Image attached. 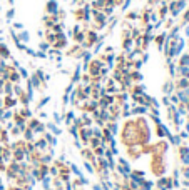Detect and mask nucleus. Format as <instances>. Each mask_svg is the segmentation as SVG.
Returning a JSON list of instances; mask_svg holds the SVG:
<instances>
[{"label":"nucleus","mask_w":189,"mask_h":190,"mask_svg":"<svg viewBox=\"0 0 189 190\" xmlns=\"http://www.w3.org/2000/svg\"><path fill=\"white\" fill-rule=\"evenodd\" d=\"M10 50H9V47H7L5 43H0V59L2 60H9L10 59Z\"/></svg>","instance_id":"nucleus-17"},{"label":"nucleus","mask_w":189,"mask_h":190,"mask_svg":"<svg viewBox=\"0 0 189 190\" xmlns=\"http://www.w3.org/2000/svg\"><path fill=\"white\" fill-rule=\"evenodd\" d=\"M80 157H82V160H84V162H89V163H92L94 160H96V155H94L92 148L87 147V145L80 147Z\"/></svg>","instance_id":"nucleus-10"},{"label":"nucleus","mask_w":189,"mask_h":190,"mask_svg":"<svg viewBox=\"0 0 189 190\" xmlns=\"http://www.w3.org/2000/svg\"><path fill=\"white\" fill-rule=\"evenodd\" d=\"M59 20H57V17H55V14L54 15H49V14H45L44 15V19H42V23H44V27L45 28H50L54 23H57Z\"/></svg>","instance_id":"nucleus-14"},{"label":"nucleus","mask_w":189,"mask_h":190,"mask_svg":"<svg viewBox=\"0 0 189 190\" xmlns=\"http://www.w3.org/2000/svg\"><path fill=\"white\" fill-rule=\"evenodd\" d=\"M9 3H10V5H12V3H14V0H9Z\"/></svg>","instance_id":"nucleus-26"},{"label":"nucleus","mask_w":189,"mask_h":190,"mask_svg":"<svg viewBox=\"0 0 189 190\" xmlns=\"http://www.w3.org/2000/svg\"><path fill=\"white\" fill-rule=\"evenodd\" d=\"M99 32L92 30V28H89V30H85V37H84V42H82V47L85 48V50H89V48H92L94 45L99 42Z\"/></svg>","instance_id":"nucleus-4"},{"label":"nucleus","mask_w":189,"mask_h":190,"mask_svg":"<svg viewBox=\"0 0 189 190\" xmlns=\"http://www.w3.org/2000/svg\"><path fill=\"white\" fill-rule=\"evenodd\" d=\"M117 142L121 147L144 145L154 137L152 122L149 115H129L122 117V122L117 127Z\"/></svg>","instance_id":"nucleus-1"},{"label":"nucleus","mask_w":189,"mask_h":190,"mask_svg":"<svg viewBox=\"0 0 189 190\" xmlns=\"http://www.w3.org/2000/svg\"><path fill=\"white\" fill-rule=\"evenodd\" d=\"M184 7H186V0H171V2L167 3V9H169V14L172 17L179 15Z\"/></svg>","instance_id":"nucleus-6"},{"label":"nucleus","mask_w":189,"mask_h":190,"mask_svg":"<svg viewBox=\"0 0 189 190\" xmlns=\"http://www.w3.org/2000/svg\"><path fill=\"white\" fill-rule=\"evenodd\" d=\"M172 27V19H167L166 23H164V28H171Z\"/></svg>","instance_id":"nucleus-23"},{"label":"nucleus","mask_w":189,"mask_h":190,"mask_svg":"<svg viewBox=\"0 0 189 190\" xmlns=\"http://www.w3.org/2000/svg\"><path fill=\"white\" fill-rule=\"evenodd\" d=\"M167 12H169V9H167V3L159 0V7H157V12H156V15H157V19L161 20V22H162L164 19H166Z\"/></svg>","instance_id":"nucleus-12"},{"label":"nucleus","mask_w":189,"mask_h":190,"mask_svg":"<svg viewBox=\"0 0 189 190\" xmlns=\"http://www.w3.org/2000/svg\"><path fill=\"white\" fill-rule=\"evenodd\" d=\"M129 78H131V82L132 84H141V80H142V73L139 72V70H129Z\"/></svg>","instance_id":"nucleus-15"},{"label":"nucleus","mask_w":189,"mask_h":190,"mask_svg":"<svg viewBox=\"0 0 189 190\" xmlns=\"http://www.w3.org/2000/svg\"><path fill=\"white\" fill-rule=\"evenodd\" d=\"M57 10H59V3H57V0H49V2L45 3V14L54 15Z\"/></svg>","instance_id":"nucleus-13"},{"label":"nucleus","mask_w":189,"mask_h":190,"mask_svg":"<svg viewBox=\"0 0 189 190\" xmlns=\"http://www.w3.org/2000/svg\"><path fill=\"white\" fill-rule=\"evenodd\" d=\"M116 170H117V173H121V175H129L131 165L124 157H116Z\"/></svg>","instance_id":"nucleus-7"},{"label":"nucleus","mask_w":189,"mask_h":190,"mask_svg":"<svg viewBox=\"0 0 189 190\" xmlns=\"http://www.w3.org/2000/svg\"><path fill=\"white\" fill-rule=\"evenodd\" d=\"M65 57H69V59H82L85 53V48L82 47L80 43H72L69 48H65Z\"/></svg>","instance_id":"nucleus-5"},{"label":"nucleus","mask_w":189,"mask_h":190,"mask_svg":"<svg viewBox=\"0 0 189 190\" xmlns=\"http://www.w3.org/2000/svg\"><path fill=\"white\" fill-rule=\"evenodd\" d=\"M15 110H17V112H19L20 115H22V117L25 118V120H28V118L32 117V112H30V109H28V105H22L20 109H15Z\"/></svg>","instance_id":"nucleus-18"},{"label":"nucleus","mask_w":189,"mask_h":190,"mask_svg":"<svg viewBox=\"0 0 189 190\" xmlns=\"http://www.w3.org/2000/svg\"><path fill=\"white\" fill-rule=\"evenodd\" d=\"M152 42L156 43V47H157V48H162V45L166 43V32L154 35V37H152Z\"/></svg>","instance_id":"nucleus-16"},{"label":"nucleus","mask_w":189,"mask_h":190,"mask_svg":"<svg viewBox=\"0 0 189 190\" xmlns=\"http://www.w3.org/2000/svg\"><path fill=\"white\" fill-rule=\"evenodd\" d=\"M122 157H124L129 163H134V162H139L144 155H142L141 147L132 145V147H122Z\"/></svg>","instance_id":"nucleus-3"},{"label":"nucleus","mask_w":189,"mask_h":190,"mask_svg":"<svg viewBox=\"0 0 189 190\" xmlns=\"http://www.w3.org/2000/svg\"><path fill=\"white\" fill-rule=\"evenodd\" d=\"M17 104H19V102H17V98H15L14 93H10V95H2V107H3L5 110L14 109Z\"/></svg>","instance_id":"nucleus-9"},{"label":"nucleus","mask_w":189,"mask_h":190,"mask_svg":"<svg viewBox=\"0 0 189 190\" xmlns=\"http://www.w3.org/2000/svg\"><path fill=\"white\" fill-rule=\"evenodd\" d=\"M39 48H40V50H42V52H47L49 48H50V45H49V43H47V42H45V40H44V42H40Z\"/></svg>","instance_id":"nucleus-22"},{"label":"nucleus","mask_w":189,"mask_h":190,"mask_svg":"<svg viewBox=\"0 0 189 190\" xmlns=\"http://www.w3.org/2000/svg\"><path fill=\"white\" fill-rule=\"evenodd\" d=\"M149 162H147V170L154 177V179H161L167 170V163H166V155H159V154H151Z\"/></svg>","instance_id":"nucleus-2"},{"label":"nucleus","mask_w":189,"mask_h":190,"mask_svg":"<svg viewBox=\"0 0 189 190\" xmlns=\"http://www.w3.org/2000/svg\"><path fill=\"white\" fill-rule=\"evenodd\" d=\"M15 37H17V40H19V42H22V43L30 40V35H28V32H25V30H22L19 35H15Z\"/></svg>","instance_id":"nucleus-20"},{"label":"nucleus","mask_w":189,"mask_h":190,"mask_svg":"<svg viewBox=\"0 0 189 190\" xmlns=\"http://www.w3.org/2000/svg\"><path fill=\"white\" fill-rule=\"evenodd\" d=\"M92 127H94V125H92ZM92 127H80V129H77L75 137L82 142V145H87L90 135H92Z\"/></svg>","instance_id":"nucleus-8"},{"label":"nucleus","mask_w":189,"mask_h":190,"mask_svg":"<svg viewBox=\"0 0 189 190\" xmlns=\"http://www.w3.org/2000/svg\"><path fill=\"white\" fill-rule=\"evenodd\" d=\"M110 104H114V97H112L110 93L102 92L101 98L97 100V105H99V109H107V107H109Z\"/></svg>","instance_id":"nucleus-11"},{"label":"nucleus","mask_w":189,"mask_h":190,"mask_svg":"<svg viewBox=\"0 0 189 190\" xmlns=\"http://www.w3.org/2000/svg\"><path fill=\"white\" fill-rule=\"evenodd\" d=\"M14 28H19V30H22V28H24V25H22V23H14Z\"/></svg>","instance_id":"nucleus-25"},{"label":"nucleus","mask_w":189,"mask_h":190,"mask_svg":"<svg viewBox=\"0 0 189 190\" xmlns=\"http://www.w3.org/2000/svg\"><path fill=\"white\" fill-rule=\"evenodd\" d=\"M12 17H14V9H10L7 12V19H12Z\"/></svg>","instance_id":"nucleus-24"},{"label":"nucleus","mask_w":189,"mask_h":190,"mask_svg":"<svg viewBox=\"0 0 189 190\" xmlns=\"http://www.w3.org/2000/svg\"><path fill=\"white\" fill-rule=\"evenodd\" d=\"M179 67H189V55H183L178 62Z\"/></svg>","instance_id":"nucleus-21"},{"label":"nucleus","mask_w":189,"mask_h":190,"mask_svg":"<svg viewBox=\"0 0 189 190\" xmlns=\"http://www.w3.org/2000/svg\"><path fill=\"white\" fill-rule=\"evenodd\" d=\"M124 20H127V22H131V20H139V12H137V10H129V12H126Z\"/></svg>","instance_id":"nucleus-19"}]
</instances>
